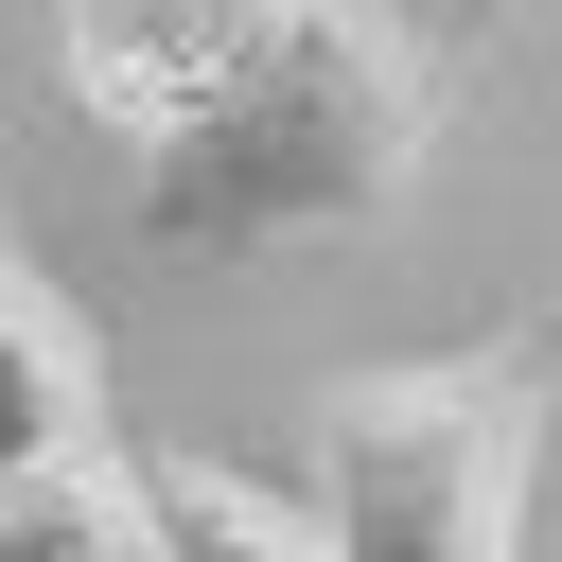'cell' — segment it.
<instances>
[{
	"instance_id": "1",
	"label": "cell",
	"mask_w": 562,
	"mask_h": 562,
	"mask_svg": "<svg viewBox=\"0 0 562 562\" xmlns=\"http://www.w3.org/2000/svg\"><path fill=\"white\" fill-rule=\"evenodd\" d=\"M422 158H439V53H422L386 0H299L281 53L123 176V246H140V263L351 246V228H386V211L422 193Z\"/></svg>"
},
{
	"instance_id": "2",
	"label": "cell",
	"mask_w": 562,
	"mask_h": 562,
	"mask_svg": "<svg viewBox=\"0 0 562 562\" xmlns=\"http://www.w3.org/2000/svg\"><path fill=\"white\" fill-rule=\"evenodd\" d=\"M544 422H562V299L509 316L492 351L351 369L316 404V474H299L316 562H509L527 474H544Z\"/></svg>"
},
{
	"instance_id": "3",
	"label": "cell",
	"mask_w": 562,
	"mask_h": 562,
	"mask_svg": "<svg viewBox=\"0 0 562 562\" xmlns=\"http://www.w3.org/2000/svg\"><path fill=\"white\" fill-rule=\"evenodd\" d=\"M281 18H299V0H53V88H70L123 158H158L176 123H211V105L281 53Z\"/></svg>"
},
{
	"instance_id": "4",
	"label": "cell",
	"mask_w": 562,
	"mask_h": 562,
	"mask_svg": "<svg viewBox=\"0 0 562 562\" xmlns=\"http://www.w3.org/2000/svg\"><path fill=\"white\" fill-rule=\"evenodd\" d=\"M105 439V351L88 316L35 281V246H0V474H53Z\"/></svg>"
},
{
	"instance_id": "5",
	"label": "cell",
	"mask_w": 562,
	"mask_h": 562,
	"mask_svg": "<svg viewBox=\"0 0 562 562\" xmlns=\"http://www.w3.org/2000/svg\"><path fill=\"white\" fill-rule=\"evenodd\" d=\"M123 509H140V562H316L299 492H263V474H228V457H193V439L123 457Z\"/></svg>"
},
{
	"instance_id": "6",
	"label": "cell",
	"mask_w": 562,
	"mask_h": 562,
	"mask_svg": "<svg viewBox=\"0 0 562 562\" xmlns=\"http://www.w3.org/2000/svg\"><path fill=\"white\" fill-rule=\"evenodd\" d=\"M0 562H140V509H123V457H53V474H0Z\"/></svg>"
},
{
	"instance_id": "7",
	"label": "cell",
	"mask_w": 562,
	"mask_h": 562,
	"mask_svg": "<svg viewBox=\"0 0 562 562\" xmlns=\"http://www.w3.org/2000/svg\"><path fill=\"white\" fill-rule=\"evenodd\" d=\"M509 18H527V0H439V35H457V53H474V35H509Z\"/></svg>"
},
{
	"instance_id": "8",
	"label": "cell",
	"mask_w": 562,
	"mask_h": 562,
	"mask_svg": "<svg viewBox=\"0 0 562 562\" xmlns=\"http://www.w3.org/2000/svg\"><path fill=\"white\" fill-rule=\"evenodd\" d=\"M386 18H404V35H422V0H386Z\"/></svg>"
}]
</instances>
